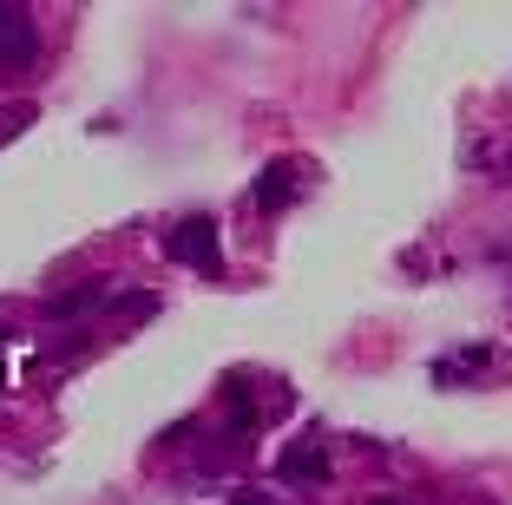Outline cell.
I'll return each instance as SVG.
<instances>
[{"label":"cell","mask_w":512,"mask_h":505,"mask_svg":"<svg viewBox=\"0 0 512 505\" xmlns=\"http://www.w3.org/2000/svg\"><path fill=\"white\" fill-rule=\"evenodd\" d=\"M165 250L178 256V263H191L197 276H224V250H217V217H204V210H197V217H184L178 230H171Z\"/></svg>","instance_id":"6da1fadb"},{"label":"cell","mask_w":512,"mask_h":505,"mask_svg":"<svg viewBox=\"0 0 512 505\" xmlns=\"http://www.w3.org/2000/svg\"><path fill=\"white\" fill-rule=\"evenodd\" d=\"M0 60H7V66L33 60V20L20 14V7H0Z\"/></svg>","instance_id":"7a4b0ae2"},{"label":"cell","mask_w":512,"mask_h":505,"mask_svg":"<svg viewBox=\"0 0 512 505\" xmlns=\"http://www.w3.org/2000/svg\"><path fill=\"white\" fill-rule=\"evenodd\" d=\"M296 171H302L296 158L270 164V171H263V178H256V204H263V210H283L289 197H296V184H289V178H296Z\"/></svg>","instance_id":"3957f363"},{"label":"cell","mask_w":512,"mask_h":505,"mask_svg":"<svg viewBox=\"0 0 512 505\" xmlns=\"http://www.w3.org/2000/svg\"><path fill=\"white\" fill-rule=\"evenodd\" d=\"M322 473H329L322 453H289V460H283V479H322Z\"/></svg>","instance_id":"277c9868"}]
</instances>
